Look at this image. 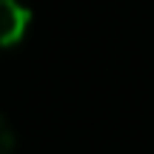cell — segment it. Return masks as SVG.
<instances>
[{
	"label": "cell",
	"mask_w": 154,
	"mask_h": 154,
	"mask_svg": "<svg viewBox=\"0 0 154 154\" xmlns=\"http://www.w3.org/2000/svg\"><path fill=\"white\" fill-rule=\"evenodd\" d=\"M32 29V9L23 0H0V49H14Z\"/></svg>",
	"instance_id": "6da1fadb"
},
{
	"label": "cell",
	"mask_w": 154,
	"mask_h": 154,
	"mask_svg": "<svg viewBox=\"0 0 154 154\" xmlns=\"http://www.w3.org/2000/svg\"><path fill=\"white\" fill-rule=\"evenodd\" d=\"M17 146V137H14V128L9 126L3 114H0V154H11Z\"/></svg>",
	"instance_id": "7a4b0ae2"
}]
</instances>
